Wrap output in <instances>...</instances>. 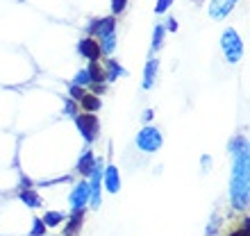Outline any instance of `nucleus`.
<instances>
[{"instance_id":"obj_19","label":"nucleus","mask_w":250,"mask_h":236,"mask_svg":"<svg viewBox=\"0 0 250 236\" xmlns=\"http://www.w3.org/2000/svg\"><path fill=\"white\" fill-rule=\"evenodd\" d=\"M21 200L27 204V207H32V209H37V207H41V197L34 193V191L25 189L23 193H21Z\"/></svg>"},{"instance_id":"obj_21","label":"nucleus","mask_w":250,"mask_h":236,"mask_svg":"<svg viewBox=\"0 0 250 236\" xmlns=\"http://www.w3.org/2000/svg\"><path fill=\"white\" fill-rule=\"evenodd\" d=\"M43 232H46V225H43V220H41V218H34V225H32V232H30V236H43Z\"/></svg>"},{"instance_id":"obj_15","label":"nucleus","mask_w":250,"mask_h":236,"mask_svg":"<svg viewBox=\"0 0 250 236\" xmlns=\"http://www.w3.org/2000/svg\"><path fill=\"white\" fill-rule=\"evenodd\" d=\"M80 105H82L84 112H98L100 109V98L98 96H91V93H84L82 100H80Z\"/></svg>"},{"instance_id":"obj_11","label":"nucleus","mask_w":250,"mask_h":236,"mask_svg":"<svg viewBox=\"0 0 250 236\" xmlns=\"http://www.w3.org/2000/svg\"><path fill=\"white\" fill-rule=\"evenodd\" d=\"M82 218H84V209H73V216L68 218V225L64 230V236H75L82 227Z\"/></svg>"},{"instance_id":"obj_27","label":"nucleus","mask_w":250,"mask_h":236,"mask_svg":"<svg viewBox=\"0 0 250 236\" xmlns=\"http://www.w3.org/2000/svg\"><path fill=\"white\" fill-rule=\"evenodd\" d=\"M232 236H248V227H246V225H244L241 230H237V232H234V234H232Z\"/></svg>"},{"instance_id":"obj_6","label":"nucleus","mask_w":250,"mask_h":236,"mask_svg":"<svg viewBox=\"0 0 250 236\" xmlns=\"http://www.w3.org/2000/svg\"><path fill=\"white\" fill-rule=\"evenodd\" d=\"M89 196H91V191H89V184L86 182H80L75 189H73L71 197H68V202H71L73 209H84V204L89 202Z\"/></svg>"},{"instance_id":"obj_8","label":"nucleus","mask_w":250,"mask_h":236,"mask_svg":"<svg viewBox=\"0 0 250 236\" xmlns=\"http://www.w3.org/2000/svg\"><path fill=\"white\" fill-rule=\"evenodd\" d=\"M78 50H80V55L82 57H86V59H91V61H98L100 59V46H98V41L96 39H82L78 43Z\"/></svg>"},{"instance_id":"obj_2","label":"nucleus","mask_w":250,"mask_h":236,"mask_svg":"<svg viewBox=\"0 0 250 236\" xmlns=\"http://www.w3.org/2000/svg\"><path fill=\"white\" fill-rule=\"evenodd\" d=\"M221 48H223L225 53V59L230 61V64H237L239 59L244 57V41L239 39V34L234 27H228L221 37Z\"/></svg>"},{"instance_id":"obj_26","label":"nucleus","mask_w":250,"mask_h":236,"mask_svg":"<svg viewBox=\"0 0 250 236\" xmlns=\"http://www.w3.org/2000/svg\"><path fill=\"white\" fill-rule=\"evenodd\" d=\"M166 27H168L171 32H175V30H178V23H175V20H173V19H168V23H166Z\"/></svg>"},{"instance_id":"obj_17","label":"nucleus","mask_w":250,"mask_h":236,"mask_svg":"<svg viewBox=\"0 0 250 236\" xmlns=\"http://www.w3.org/2000/svg\"><path fill=\"white\" fill-rule=\"evenodd\" d=\"M41 220H43L46 227H55V225H60L62 220H66V214H62V211H48Z\"/></svg>"},{"instance_id":"obj_10","label":"nucleus","mask_w":250,"mask_h":236,"mask_svg":"<svg viewBox=\"0 0 250 236\" xmlns=\"http://www.w3.org/2000/svg\"><path fill=\"white\" fill-rule=\"evenodd\" d=\"M103 182H105V186H107V191H109V193H119V189H121V177H119L116 166H107L105 175H103Z\"/></svg>"},{"instance_id":"obj_9","label":"nucleus","mask_w":250,"mask_h":236,"mask_svg":"<svg viewBox=\"0 0 250 236\" xmlns=\"http://www.w3.org/2000/svg\"><path fill=\"white\" fill-rule=\"evenodd\" d=\"M114 30H116V20L114 19H98L91 23V32L98 34V39L107 37V34H114Z\"/></svg>"},{"instance_id":"obj_20","label":"nucleus","mask_w":250,"mask_h":236,"mask_svg":"<svg viewBox=\"0 0 250 236\" xmlns=\"http://www.w3.org/2000/svg\"><path fill=\"white\" fill-rule=\"evenodd\" d=\"M162 43H164V27L157 25L155 27V39H152V53H157L162 48Z\"/></svg>"},{"instance_id":"obj_16","label":"nucleus","mask_w":250,"mask_h":236,"mask_svg":"<svg viewBox=\"0 0 250 236\" xmlns=\"http://www.w3.org/2000/svg\"><path fill=\"white\" fill-rule=\"evenodd\" d=\"M121 75H127V73L123 71V68H121L119 64H116V61H109V64H107V71H105V82H114V79L116 78H121Z\"/></svg>"},{"instance_id":"obj_18","label":"nucleus","mask_w":250,"mask_h":236,"mask_svg":"<svg viewBox=\"0 0 250 236\" xmlns=\"http://www.w3.org/2000/svg\"><path fill=\"white\" fill-rule=\"evenodd\" d=\"M114 48H116V34H107L100 39V53L103 55H112Z\"/></svg>"},{"instance_id":"obj_4","label":"nucleus","mask_w":250,"mask_h":236,"mask_svg":"<svg viewBox=\"0 0 250 236\" xmlns=\"http://www.w3.org/2000/svg\"><path fill=\"white\" fill-rule=\"evenodd\" d=\"M137 148H141L144 152H157L162 148V134L155 127H144V130L137 134Z\"/></svg>"},{"instance_id":"obj_28","label":"nucleus","mask_w":250,"mask_h":236,"mask_svg":"<svg viewBox=\"0 0 250 236\" xmlns=\"http://www.w3.org/2000/svg\"><path fill=\"white\" fill-rule=\"evenodd\" d=\"M73 109H75V105H73V102H66V114H75Z\"/></svg>"},{"instance_id":"obj_12","label":"nucleus","mask_w":250,"mask_h":236,"mask_svg":"<svg viewBox=\"0 0 250 236\" xmlns=\"http://www.w3.org/2000/svg\"><path fill=\"white\" fill-rule=\"evenodd\" d=\"M93 166H96L93 152H91V150H84V155H82V157H80V161H78V171H80V175H91Z\"/></svg>"},{"instance_id":"obj_3","label":"nucleus","mask_w":250,"mask_h":236,"mask_svg":"<svg viewBox=\"0 0 250 236\" xmlns=\"http://www.w3.org/2000/svg\"><path fill=\"white\" fill-rule=\"evenodd\" d=\"M75 125H78L80 134H82V138H84L86 143H93V141L98 138V134H100V123H98V118L93 116L91 112L78 114V116H75Z\"/></svg>"},{"instance_id":"obj_1","label":"nucleus","mask_w":250,"mask_h":236,"mask_svg":"<svg viewBox=\"0 0 250 236\" xmlns=\"http://www.w3.org/2000/svg\"><path fill=\"white\" fill-rule=\"evenodd\" d=\"M230 152H232V157H234V168H232V179H230V200L237 209H246L248 207V196H250L248 141L244 137L232 138Z\"/></svg>"},{"instance_id":"obj_5","label":"nucleus","mask_w":250,"mask_h":236,"mask_svg":"<svg viewBox=\"0 0 250 236\" xmlns=\"http://www.w3.org/2000/svg\"><path fill=\"white\" fill-rule=\"evenodd\" d=\"M100 186H103V161L98 159L96 166H93V171H91V186H89V191H91L89 202H91L93 207L100 204Z\"/></svg>"},{"instance_id":"obj_25","label":"nucleus","mask_w":250,"mask_h":236,"mask_svg":"<svg viewBox=\"0 0 250 236\" xmlns=\"http://www.w3.org/2000/svg\"><path fill=\"white\" fill-rule=\"evenodd\" d=\"M171 2H173V0H159V2H157V7H155V12H157V14H164L166 9L171 7Z\"/></svg>"},{"instance_id":"obj_13","label":"nucleus","mask_w":250,"mask_h":236,"mask_svg":"<svg viewBox=\"0 0 250 236\" xmlns=\"http://www.w3.org/2000/svg\"><path fill=\"white\" fill-rule=\"evenodd\" d=\"M157 68H159V61L157 59H150L146 64V71H144V89H150L152 82H155V75H157Z\"/></svg>"},{"instance_id":"obj_7","label":"nucleus","mask_w":250,"mask_h":236,"mask_svg":"<svg viewBox=\"0 0 250 236\" xmlns=\"http://www.w3.org/2000/svg\"><path fill=\"white\" fill-rule=\"evenodd\" d=\"M237 2H239V0H211V2H209V16L214 20L225 19V16L234 9V5H237Z\"/></svg>"},{"instance_id":"obj_23","label":"nucleus","mask_w":250,"mask_h":236,"mask_svg":"<svg viewBox=\"0 0 250 236\" xmlns=\"http://www.w3.org/2000/svg\"><path fill=\"white\" fill-rule=\"evenodd\" d=\"M68 93H71V96H73V100H78V102H80V100H82V96H84V89H82V86H75V84H71V89H68Z\"/></svg>"},{"instance_id":"obj_14","label":"nucleus","mask_w":250,"mask_h":236,"mask_svg":"<svg viewBox=\"0 0 250 236\" xmlns=\"http://www.w3.org/2000/svg\"><path fill=\"white\" fill-rule=\"evenodd\" d=\"M86 71H89V79H91L93 84H105V68H103L98 61H93Z\"/></svg>"},{"instance_id":"obj_24","label":"nucleus","mask_w":250,"mask_h":236,"mask_svg":"<svg viewBox=\"0 0 250 236\" xmlns=\"http://www.w3.org/2000/svg\"><path fill=\"white\" fill-rule=\"evenodd\" d=\"M125 5H127V0H112V9L114 14H121L125 9Z\"/></svg>"},{"instance_id":"obj_22","label":"nucleus","mask_w":250,"mask_h":236,"mask_svg":"<svg viewBox=\"0 0 250 236\" xmlns=\"http://www.w3.org/2000/svg\"><path fill=\"white\" fill-rule=\"evenodd\" d=\"M91 79H89V71H80L78 73V78L73 79V84L75 86H84V84H89Z\"/></svg>"}]
</instances>
